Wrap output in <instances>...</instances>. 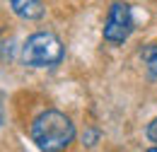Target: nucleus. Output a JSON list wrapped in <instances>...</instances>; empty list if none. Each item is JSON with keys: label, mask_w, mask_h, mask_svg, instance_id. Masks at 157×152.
Listing matches in <instances>:
<instances>
[{"label": "nucleus", "mask_w": 157, "mask_h": 152, "mask_svg": "<svg viewBox=\"0 0 157 152\" xmlns=\"http://www.w3.org/2000/svg\"><path fill=\"white\" fill-rule=\"evenodd\" d=\"M29 135L39 150L58 152L75 140V123L70 121V116H65L58 109H46L32 121Z\"/></svg>", "instance_id": "obj_1"}, {"label": "nucleus", "mask_w": 157, "mask_h": 152, "mask_svg": "<svg viewBox=\"0 0 157 152\" xmlns=\"http://www.w3.org/2000/svg\"><path fill=\"white\" fill-rule=\"evenodd\" d=\"M145 135H147V140H150V142H157V118H152V121L147 123Z\"/></svg>", "instance_id": "obj_6"}, {"label": "nucleus", "mask_w": 157, "mask_h": 152, "mask_svg": "<svg viewBox=\"0 0 157 152\" xmlns=\"http://www.w3.org/2000/svg\"><path fill=\"white\" fill-rule=\"evenodd\" d=\"M65 56L63 41L53 32H34L22 46V63L29 68H53Z\"/></svg>", "instance_id": "obj_2"}, {"label": "nucleus", "mask_w": 157, "mask_h": 152, "mask_svg": "<svg viewBox=\"0 0 157 152\" xmlns=\"http://www.w3.org/2000/svg\"><path fill=\"white\" fill-rule=\"evenodd\" d=\"M140 60L145 65V73H147V80L155 82L157 80V44H147L140 48Z\"/></svg>", "instance_id": "obj_5"}, {"label": "nucleus", "mask_w": 157, "mask_h": 152, "mask_svg": "<svg viewBox=\"0 0 157 152\" xmlns=\"http://www.w3.org/2000/svg\"><path fill=\"white\" fill-rule=\"evenodd\" d=\"M136 29V19H133V10L128 2L123 0H114L106 10V19H104V29H101V36L106 44L111 46H121L126 44L128 36L133 34Z\"/></svg>", "instance_id": "obj_3"}, {"label": "nucleus", "mask_w": 157, "mask_h": 152, "mask_svg": "<svg viewBox=\"0 0 157 152\" xmlns=\"http://www.w3.org/2000/svg\"><path fill=\"white\" fill-rule=\"evenodd\" d=\"M7 2H10L12 12H15L17 17L27 19V22L41 19V17H44V12H46L41 0H7Z\"/></svg>", "instance_id": "obj_4"}]
</instances>
